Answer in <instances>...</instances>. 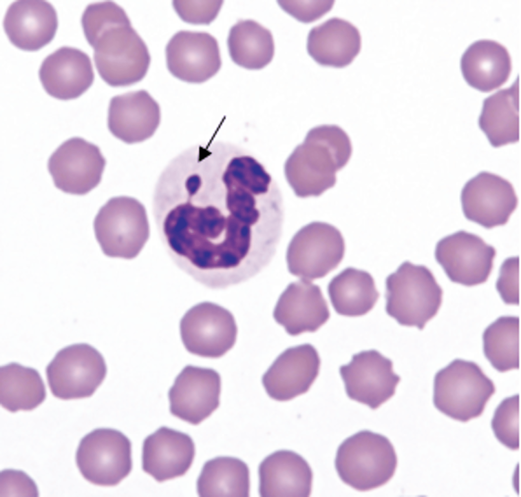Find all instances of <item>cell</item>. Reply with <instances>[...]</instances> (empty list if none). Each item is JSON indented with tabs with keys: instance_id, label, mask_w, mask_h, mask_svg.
<instances>
[{
	"instance_id": "1",
	"label": "cell",
	"mask_w": 521,
	"mask_h": 497,
	"mask_svg": "<svg viewBox=\"0 0 521 497\" xmlns=\"http://www.w3.org/2000/svg\"><path fill=\"white\" fill-rule=\"evenodd\" d=\"M199 188L156 197L154 216L161 241L175 264L197 282L216 289L255 251L263 221L227 202L225 190Z\"/></svg>"
},
{
	"instance_id": "2",
	"label": "cell",
	"mask_w": 521,
	"mask_h": 497,
	"mask_svg": "<svg viewBox=\"0 0 521 497\" xmlns=\"http://www.w3.org/2000/svg\"><path fill=\"white\" fill-rule=\"evenodd\" d=\"M81 22L85 37L94 50L95 66L104 81L112 87H124L144 77L150 54L124 10L98 5L85 13Z\"/></svg>"
},
{
	"instance_id": "3",
	"label": "cell",
	"mask_w": 521,
	"mask_h": 497,
	"mask_svg": "<svg viewBox=\"0 0 521 497\" xmlns=\"http://www.w3.org/2000/svg\"><path fill=\"white\" fill-rule=\"evenodd\" d=\"M352 151L349 136L339 126L311 129L285 164L286 179L296 196L318 197L334 186L336 173L347 164Z\"/></svg>"
},
{
	"instance_id": "4",
	"label": "cell",
	"mask_w": 521,
	"mask_h": 497,
	"mask_svg": "<svg viewBox=\"0 0 521 497\" xmlns=\"http://www.w3.org/2000/svg\"><path fill=\"white\" fill-rule=\"evenodd\" d=\"M335 463L344 483L358 491H366L385 485L392 478L397 458L388 438L363 430L339 446Z\"/></svg>"
},
{
	"instance_id": "5",
	"label": "cell",
	"mask_w": 521,
	"mask_h": 497,
	"mask_svg": "<svg viewBox=\"0 0 521 497\" xmlns=\"http://www.w3.org/2000/svg\"><path fill=\"white\" fill-rule=\"evenodd\" d=\"M386 310L402 325L422 329L437 314L443 290L426 266L402 263L386 280Z\"/></svg>"
},
{
	"instance_id": "6",
	"label": "cell",
	"mask_w": 521,
	"mask_h": 497,
	"mask_svg": "<svg viewBox=\"0 0 521 497\" xmlns=\"http://www.w3.org/2000/svg\"><path fill=\"white\" fill-rule=\"evenodd\" d=\"M496 388L476 363L455 359L435 374L433 403L441 412L467 422L481 416Z\"/></svg>"
},
{
	"instance_id": "7",
	"label": "cell",
	"mask_w": 521,
	"mask_h": 497,
	"mask_svg": "<svg viewBox=\"0 0 521 497\" xmlns=\"http://www.w3.org/2000/svg\"><path fill=\"white\" fill-rule=\"evenodd\" d=\"M94 230L103 254L111 258L132 259L150 235L144 206L138 200L120 196L110 199L95 217Z\"/></svg>"
},
{
	"instance_id": "8",
	"label": "cell",
	"mask_w": 521,
	"mask_h": 497,
	"mask_svg": "<svg viewBox=\"0 0 521 497\" xmlns=\"http://www.w3.org/2000/svg\"><path fill=\"white\" fill-rule=\"evenodd\" d=\"M345 242L335 226L313 222L299 229L287 250L290 273L305 280L322 278L336 268L342 260Z\"/></svg>"
},
{
	"instance_id": "9",
	"label": "cell",
	"mask_w": 521,
	"mask_h": 497,
	"mask_svg": "<svg viewBox=\"0 0 521 497\" xmlns=\"http://www.w3.org/2000/svg\"><path fill=\"white\" fill-rule=\"evenodd\" d=\"M106 372L102 354L86 343L61 349L46 368L51 393L65 400L91 397L104 380Z\"/></svg>"
},
{
	"instance_id": "10",
	"label": "cell",
	"mask_w": 521,
	"mask_h": 497,
	"mask_svg": "<svg viewBox=\"0 0 521 497\" xmlns=\"http://www.w3.org/2000/svg\"><path fill=\"white\" fill-rule=\"evenodd\" d=\"M75 460L81 474L90 483L115 486L131 471V444L119 431L96 429L80 441Z\"/></svg>"
},
{
	"instance_id": "11",
	"label": "cell",
	"mask_w": 521,
	"mask_h": 497,
	"mask_svg": "<svg viewBox=\"0 0 521 497\" xmlns=\"http://www.w3.org/2000/svg\"><path fill=\"white\" fill-rule=\"evenodd\" d=\"M186 350L202 357L218 358L234 345L237 327L232 314L209 301L198 303L184 314L179 324Z\"/></svg>"
},
{
	"instance_id": "12",
	"label": "cell",
	"mask_w": 521,
	"mask_h": 497,
	"mask_svg": "<svg viewBox=\"0 0 521 497\" xmlns=\"http://www.w3.org/2000/svg\"><path fill=\"white\" fill-rule=\"evenodd\" d=\"M105 163L97 146L74 137L51 154L47 167L57 188L67 194L84 195L99 184Z\"/></svg>"
},
{
	"instance_id": "13",
	"label": "cell",
	"mask_w": 521,
	"mask_h": 497,
	"mask_svg": "<svg viewBox=\"0 0 521 497\" xmlns=\"http://www.w3.org/2000/svg\"><path fill=\"white\" fill-rule=\"evenodd\" d=\"M434 255L452 282L471 287L487 280L496 251L479 236L462 230L441 239Z\"/></svg>"
},
{
	"instance_id": "14",
	"label": "cell",
	"mask_w": 521,
	"mask_h": 497,
	"mask_svg": "<svg viewBox=\"0 0 521 497\" xmlns=\"http://www.w3.org/2000/svg\"><path fill=\"white\" fill-rule=\"evenodd\" d=\"M348 397L375 409L395 393L400 377L392 361L371 349L354 354L339 369Z\"/></svg>"
},
{
	"instance_id": "15",
	"label": "cell",
	"mask_w": 521,
	"mask_h": 497,
	"mask_svg": "<svg viewBox=\"0 0 521 497\" xmlns=\"http://www.w3.org/2000/svg\"><path fill=\"white\" fill-rule=\"evenodd\" d=\"M465 217L491 229L506 224L517 205L512 184L493 173L483 171L468 181L461 193Z\"/></svg>"
},
{
	"instance_id": "16",
	"label": "cell",
	"mask_w": 521,
	"mask_h": 497,
	"mask_svg": "<svg viewBox=\"0 0 521 497\" xmlns=\"http://www.w3.org/2000/svg\"><path fill=\"white\" fill-rule=\"evenodd\" d=\"M221 390V376L215 370L187 365L169 391L170 412L184 421L198 425L218 407Z\"/></svg>"
},
{
	"instance_id": "17",
	"label": "cell",
	"mask_w": 521,
	"mask_h": 497,
	"mask_svg": "<svg viewBox=\"0 0 521 497\" xmlns=\"http://www.w3.org/2000/svg\"><path fill=\"white\" fill-rule=\"evenodd\" d=\"M167 65L171 73L190 83H202L220 70L222 61L216 39L209 33L180 31L166 48Z\"/></svg>"
},
{
	"instance_id": "18",
	"label": "cell",
	"mask_w": 521,
	"mask_h": 497,
	"mask_svg": "<svg viewBox=\"0 0 521 497\" xmlns=\"http://www.w3.org/2000/svg\"><path fill=\"white\" fill-rule=\"evenodd\" d=\"M320 366L318 353L311 344L290 347L264 374L262 383L270 398L288 401L308 391L318 375Z\"/></svg>"
},
{
	"instance_id": "19",
	"label": "cell",
	"mask_w": 521,
	"mask_h": 497,
	"mask_svg": "<svg viewBox=\"0 0 521 497\" xmlns=\"http://www.w3.org/2000/svg\"><path fill=\"white\" fill-rule=\"evenodd\" d=\"M273 316L289 335L296 336L317 330L328 320L330 312L320 288L301 280L291 283L282 292Z\"/></svg>"
},
{
	"instance_id": "20",
	"label": "cell",
	"mask_w": 521,
	"mask_h": 497,
	"mask_svg": "<svg viewBox=\"0 0 521 497\" xmlns=\"http://www.w3.org/2000/svg\"><path fill=\"white\" fill-rule=\"evenodd\" d=\"M39 76L45 91L63 100L79 97L94 79L89 57L78 49L68 46L59 48L44 60Z\"/></svg>"
},
{
	"instance_id": "21",
	"label": "cell",
	"mask_w": 521,
	"mask_h": 497,
	"mask_svg": "<svg viewBox=\"0 0 521 497\" xmlns=\"http://www.w3.org/2000/svg\"><path fill=\"white\" fill-rule=\"evenodd\" d=\"M195 455V445L188 435L161 427L144 440L142 468L162 482L183 476Z\"/></svg>"
},
{
	"instance_id": "22",
	"label": "cell",
	"mask_w": 521,
	"mask_h": 497,
	"mask_svg": "<svg viewBox=\"0 0 521 497\" xmlns=\"http://www.w3.org/2000/svg\"><path fill=\"white\" fill-rule=\"evenodd\" d=\"M58 25L56 11L44 1H18L5 15L4 27L10 41L25 51H36L48 44Z\"/></svg>"
},
{
	"instance_id": "23",
	"label": "cell",
	"mask_w": 521,
	"mask_h": 497,
	"mask_svg": "<svg viewBox=\"0 0 521 497\" xmlns=\"http://www.w3.org/2000/svg\"><path fill=\"white\" fill-rule=\"evenodd\" d=\"M160 121V107L145 90L113 97L107 124L110 132L127 144L143 142L153 135Z\"/></svg>"
},
{
	"instance_id": "24",
	"label": "cell",
	"mask_w": 521,
	"mask_h": 497,
	"mask_svg": "<svg viewBox=\"0 0 521 497\" xmlns=\"http://www.w3.org/2000/svg\"><path fill=\"white\" fill-rule=\"evenodd\" d=\"M259 492L263 497L309 496L313 473L299 455L280 450L266 457L260 464Z\"/></svg>"
},
{
	"instance_id": "25",
	"label": "cell",
	"mask_w": 521,
	"mask_h": 497,
	"mask_svg": "<svg viewBox=\"0 0 521 497\" xmlns=\"http://www.w3.org/2000/svg\"><path fill=\"white\" fill-rule=\"evenodd\" d=\"M307 47L309 55L319 64L343 68L359 53L361 37L352 23L334 17L311 30Z\"/></svg>"
},
{
	"instance_id": "26",
	"label": "cell",
	"mask_w": 521,
	"mask_h": 497,
	"mask_svg": "<svg viewBox=\"0 0 521 497\" xmlns=\"http://www.w3.org/2000/svg\"><path fill=\"white\" fill-rule=\"evenodd\" d=\"M462 75L472 87L482 92L500 88L509 78L512 62L505 47L490 40L472 44L462 56Z\"/></svg>"
},
{
	"instance_id": "27",
	"label": "cell",
	"mask_w": 521,
	"mask_h": 497,
	"mask_svg": "<svg viewBox=\"0 0 521 497\" xmlns=\"http://www.w3.org/2000/svg\"><path fill=\"white\" fill-rule=\"evenodd\" d=\"M518 112L517 81L484 100L478 124L492 147L499 148L518 141Z\"/></svg>"
},
{
	"instance_id": "28",
	"label": "cell",
	"mask_w": 521,
	"mask_h": 497,
	"mask_svg": "<svg viewBox=\"0 0 521 497\" xmlns=\"http://www.w3.org/2000/svg\"><path fill=\"white\" fill-rule=\"evenodd\" d=\"M327 292L335 311L348 317L365 315L374 307L379 297L372 275L351 267L331 280Z\"/></svg>"
},
{
	"instance_id": "29",
	"label": "cell",
	"mask_w": 521,
	"mask_h": 497,
	"mask_svg": "<svg viewBox=\"0 0 521 497\" xmlns=\"http://www.w3.org/2000/svg\"><path fill=\"white\" fill-rule=\"evenodd\" d=\"M227 43L233 61L246 69H262L274 55L271 32L254 20H240L234 24L230 30Z\"/></svg>"
},
{
	"instance_id": "30",
	"label": "cell",
	"mask_w": 521,
	"mask_h": 497,
	"mask_svg": "<svg viewBox=\"0 0 521 497\" xmlns=\"http://www.w3.org/2000/svg\"><path fill=\"white\" fill-rule=\"evenodd\" d=\"M46 396L45 386L35 369L11 363L0 369V401L12 412L32 410Z\"/></svg>"
},
{
	"instance_id": "31",
	"label": "cell",
	"mask_w": 521,
	"mask_h": 497,
	"mask_svg": "<svg viewBox=\"0 0 521 497\" xmlns=\"http://www.w3.org/2000/svg\"><path fill=\"white\" fill-rule=\"evenodd\" d=\"M248 465L234 457H218L204 465L197 482L200 496L248 497L250 492Z\"/></svg>"
},
{
	"instance_id": "32",
	"label": "cell",
	"mask_w": 521,
	"mask_h": 497,
	"mask_svg": "<svg viewBox=\"0 0 521 497\" xmlns=\"http://www.w3.org/2000/svg\"><path fill=\"white\" fill-rule=\"evenodd\" d=\"M518 317L502 316L483 334V351L492 366L501 372L519 368Z\"/></svg>"
},
{
	"instance_id": "33",
	"label": "cell",
	"mask_w": 521,
	"mask_h": 497,
	"mask_svg": "<svg viewBox=\"0 0 521 497\" xmlns=\"http://www.w3.org/2000/svg\"><path fill=\"white\" fill-rule=\"evenodd\" d=\"M491 428L498 440L508 448L516 450L519 447V396L504 399L496 408Z\"/></svg>"
},
{
	"instance_id": "34",
	"label": "cell",
	"mask_w": 521,
	"mask_h": 497,
	"mask_svg": "<svg viewBox=\"0 0 521 497\" xmlns=\"http://www.w3.org/2000/svg\"><path fill=\"white\" fill-rule=\"evenodd\" d=\"M223 3V1H174L173 6L183 21L208 24L217 16Z\"/></svg>"
},
{
	"instance_id": "35",
	"label": "cell",
	"mask_w": 521,
	"mask_h": 497,
	"mask_svg": "<svg viewBox=\"0 0 521 497\" xmlns=\"http://www.w3.org/2000/svg\"><path fill=\"white\" fill-rule=\"evenodd\" d=\"M518 257L509 258L503 263L496 288L506 304L519 303Z\"/></svg>"
},
{
	"instance_id": "36",
	"label": "cell",
	"mask_w": 521,
	"mask_h": 497,
	"mask_svg": "<svg viewBox=\"0 0 521 497\" xmlns=\"http://www.w3.org/2000/svg\"><path fill=\"white\" fill-rule=\"evenodd\" d=\"M335 1H279L283 10L298 20L309 23L313 22L330 11Z\"/></svg>"
}]
</instances>
